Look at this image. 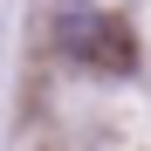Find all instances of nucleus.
Returning <instances> with one entry per match:
<instances>
[{
    "mask_svg": "<svg viewBox=\"0 0 151 151\" xmlns=\"http://www.w3.org/2000/svg\"><path fill=\"white\" fill-rule=\"evenodd\" d=\"M62 48L83 55V62L103 55L110 69H131V41H124V28H117L110 14H96V7H69V14H62Z\"/></svg>",
    "mask_w": 151,
    "mask_h": 151,
    "instance_id": "f257e3e1",
    "label": "nucleus"
}]
</instances>
